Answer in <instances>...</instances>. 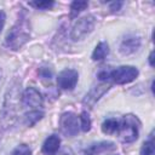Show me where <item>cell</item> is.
Instances as JSON below:
<instances>
[{
    "label": "cell",
    "instance_id": "6da1fadb",
    "mask_svg": "<svg viewBox=\"0 0 155 155\" xmlns=\"http://www.w3.org/2000/svg\"><path fill=\"white\" fill-rule=\"evenodd\" d=\"M29 39H30V25L24 12H22L15 25L7 33L5 44L8 48L17 51L23 45H25L29 41Z\"/></svg>",
    "mask_w": 155,
    "mask_h": 155
},
{
    "label": "cell",
    "instance_id": "7a4b0ae2",
    "mask_svg": "<svg viewBox=\"0 0 155 155\" xmlns=\"http://www.w3.org/2000/svg\"><path fill=\"white\" fill-rule=\"evenodd\" d=\"M139 126L140 122L137 116L132 114H127L124 116L122 121L119 126V138L122 143H133L137 140L139 134Z\"/></svg>",
    "mask_w": 155,
    "mask_h": 155
},
{
    "label": "cell",
    "instance_id": "3957f363",
    "mask_svg": "<svg viewBox=\"0 0 155 155\" xmlns=\"http://www.w3.org/2000/svg\"><path fill=\"white\" fill-rule=\"evenodd\" d=\"M96 25V18L92 15H86L76 21L70 31V38L74 41H79L85 39L87 35L92 33Z\"/></svg>",
    "mask_w": 155,
    "mask_h": 155
},
{
    "label": "cell",
    "instance_id": "277c9868",
    "mask_svg": "<svg viewBox=\"0 0 155 155\" xmlns=\"http://www.w3.org/2000/svg\"><path fill=\"white\" fill-rule=\"evenodd\" d=\"M139 71L133 65H121L109 71V79L117 85H125L137 79Z\"/></svg>",
    "mask_w": 155,
    "mask_h": 155
},
{
    "label": "cell",
    "instance_id": "5b68a950",
    "mask_svg": "<svg viewBox=\"0 0 155 155\" xmlns=\"http://www.w3.org/2000/svg\"><path fill=\"white\" fill-rule=\"evenodd\" d=\"M59 128L64 136L75 137L80 130V124L78 121V116L73 111L63 113L59 117Z\"/></svg>",
    "mask_w": 155,
    "mask_h": 155
},
{
    "label": "cell",
    "instance_id": "8992f818",
    "mask_svg": "<svg viewBox=\"0 0 155 155\" xmlns=\"http://www.w3.org/2000/svg\"><path fill=\"white\" fill-rule=\"evenodd\" d=\"M79 80V73L75 69H64L57 76V85L61 90L71 91L75 88Z\"/></svg>",
    "mask_w": 155,
    "mask_h": 155
},
{
    "label": "cell",
    "instance_id": "52a82bcc",
    "mask_svg": "<svg viewBox=\"0 0 155 155\" xmlns=\"http://www.w3.org/2000/svg\"><path fill=\"white\" fill-rule=\"evenodd\" d=\"M142 46V39L139 35L136 34H127L126 36L122 38L120 45H119V51L124 56H130L139 51Z\"/></svg>",
    "mask_w": 155,
    "mask_h": 155
},
{
    "label": "cell",
    "instance_id": "ba28073f",
    "mask_svg": "<svg viewBox=\"0 0 155 155\" xmlns=\"http://www.w3.org/2000/svg\"><path fill=\"white\" fill-rule=\"evenodd\" d=\"M22 104L27 108L38 109L41 108L44 104V98L41 93L35 87H28L24 90L22 94Z\"/></svg>",
    "mask_w": 155,
    "mask_h": 155
},
{
    "label": "cell",
    "instance_id": "9c48e42d",
    "mask_svg": "<svg viewBox=\"0 0 155 155\" xmlns=\"http://www.w3.org/2000/svg\"><path fill=\"white\" fill-rule=\"evenodd\" d=\"M109 88H110V85L107 84V82H102V84H99L98 86H94V87L85 96L82 103H84L85 105H88L90 108H92V107L97 103V101H99V98H101Z\"/></svg>",
    "mask_w": 155,
    "mask_h": 155
},
{
    "label": "cell",
    "instance_id": "30bf717a",
    "mask_svg": "<svg viewBox=\"0 0 155 155\" xmlns=\"http://www.w3.org/2000/svg\"><path fill=\"white\" fill-rule=\"evenodd\" d=\"M115 149V144L113 142H96L90 144L82 150V155H101L107 151H111Z\"/></svg>",
    "mask_w": 155,
    "mask_h": 155
},
{
    "label": "cell",
    "instance_id": "8fae6325",
    "mask_svg": "<svg viewBox=\"0 0 155 155\" xmlns=\"http://www.w3.org/2000/svg\"><path fill=\"white\" fill-rule=\"evenodd\" d=\"M61 145V138L57 134H51L48 136L41 148V151L44 155H56V153L58 151Z\"/></svg>",
    "mask_w": 155,
    "mask_h": 155
},
{
    "label": "cell",
    "instance_id": "7c38bea8",
    "mask_svg": "<svg viewBox=\"0 0 155 155\" xmlns=\"http://www.w3.org/2000/svg\"><path fill=\"white\" fill-rule=\"evenodd\" d=\"M108 53H109V45H108V42H107V41H101V42H98V45L94 47L91 58H92V61L98 62V61L104 59V58L108 56Z\"/></svg>",
    "mask_w": 155,
    "mask_h": 155
},
{
    "label": "cell",
    "instance_id": "4fadbf2b",
    "mask_svg": "<svg viewBox=\"0 0 155 155\" xmlns=\"http://www.w3.org/2000/svg\"><path fill=\"white\" fill-rule=\"evenodd\" d=\"M119 126H120V122L116 119L110 117V119H107L103 121L101 128H102V132L105 134H114V133H117Z\"/></svg>",
    "mask_w": 155,
    "mask_h": 155
},
{
    "label": "cell",
    "instance_id": "5bb4252c",
    "mask_svg": "<svg viewBox=\"0 0 155 155\" xmlns=\"http://www.w3.org/2000/svg\"><path fill=\"white\" fill-rule=\"evenodd\" d=\"M44 116V111L39 110V109H34V110H30L29 113H27L24 115V122L28 127H31L34 126L39 120H41Z\"/></svg>",
    "mask_w": 155,
    "mask_h": 155
},
{
    "label": "cell",
    "instance_id": "9a60e30c",
    "mask_svg": "<svg viewBox=\"0 0 155 155\" xmlns=\"http://www.w3.org/2000/svg\"><path fill=\"white\" fill-rule=\"evenodd\" d=\"M87 7H88V2L87 1H80V0L73 1L70 4V18L74 19L75 17H78L79 13H81Z\"/></svg>",
    "mask_w": 155,
    "mask_h": 155
},
{
    "label": "cell",
    "instance_id": "2e32d148",
    "mask_svg": "<svg viewBox=\"0 0 155 155\" xmlns=\"http://www.w3.org/2000/svg\"><path fill=\"white\" fill-rule=\"evenodd\" d=\"M80 119V128L84 131V132H88L91 130V126H92V121H91V117L88 115L87 111H82L79 116Z\"/></svg>",
    "mask_w": 155,
    "mask_h": 155
},
{
    "label": "cell",
    "instance_id": "e0dca14e",
    "mask_svg": "<svg viewBox=\"0 0 155 155\" xmlns=\"http://www.w3.org/2000/svg\"><path fill=\"white\" fill-rule=\"evenodd\" d=\"M140 155H155V148H154L153 136H150V138L142 144Z\"/></svg>",
    "mask_w": 155,
    "mask_h": 155
},
{
    "label": "cell",
    "instance_id": "ac0fdd59",
    "mask_svg": "<svg viewBox=\"0 0 155 155\" xmlns=\"http://www.w3.org/2000/svg\"><path fill=\"white\" fill-rule=\"evenodd\" d=\"M29 6L36 8V10H50L54 6V1H29Z\"/></svg>",
    "mask_w": 155,
    "mask_h": 155
},
{
    "label": "cell",
    "instance_id": "d6986e66",
    "mask_svg": "<svg viewBox=\"0 0 155 155\" xmlns=\"http://www.w3.org/2000/svg\"><path fill=\"white\" fill-rule=\"evenodd\" d=\"M12 155H31V149L27 144H19L15 148Z\"/></svg>",
    "mask_w": 155,
    "mask_h": 155
},
{
    "label": "cell",
    "instance_id": "ffe728a7",
    "mask_svg": "<svg viewBox=\"0 0 155 155\" xmlns=\"http://www.w3.org/2000/svg\"><path fill=\"white\" fill-rule=\"evenodd\" d=\"M38 73H39V76H40L41 79H45V80H51V78L53 76V71H52L50 68H47V67L40 68Z\"/></svg>",
    "mask_w": 155,
    "mask_h": 155
},
{
    "label": "cell",
    "instance_id": "44dd1931",
    "mask_svg": "<svg viewBox=\"0 0 155 155\" xmlns=\"http://www.w3.org/2000/svg\"><path fill=\"white\" fill-rule=\"evenodd\" d=\"M122 5H124V2H122V1H113V2H110L109 8H110V11H111V12H117L119 10H121Z\"/></svg>",
    "mask_w": 155,
    "mask_h": 155
},
{
    "label": "cell",
    "instance_id": "7402d4cb",
    "mask_svg": "<svg viewBox=\"0 0 155 155\" xmlns=\"http://www.w3.org/2000/svg\"><path fill=\"white\" fill-rule=\"evenodd\" d=\"M5 22H6V15L2 10H0V33L1 30L4 29V25H5Z\"/></svg>",
    "mask_w": 155,
    "mask_h": 155
},
{
    "label": "cell",
    "instance_id": "603a6c76",
    "mask_svg": "<svg viewBox=\"0 0 155 155\" xmlns=\"http://www.w3.org/2000/svg\"><path fill=\"white\" fill-rule=\"evenodd\" d=\"M153 56H154V52L151 51V52L149 53V58H148V61H149V64H150V67H154V62H153Z\"/></svg>",
    "mask_w": 155,
    "mask_h": 155
}]
</instances>
